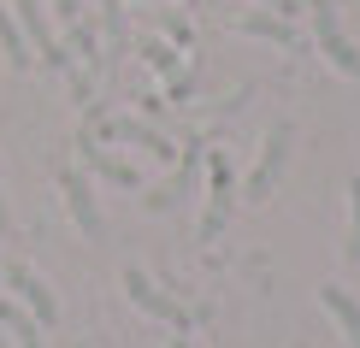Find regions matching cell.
I'll use <instances>...</instances> for the list:
<instances>
[{
	"label": "cell",
	"instance_id": "obj_1",
	"mask_svg": "<svg viewBox=\"0 0 360 348\" xmlns=\"http://www.w3.org/2000/svg\"><path fill=\"white\" fill-rule=\"evenodd\" d=\"M313 6V41H319L325 65L342 71V77H360V48L349 41V30L337 24V0H307Z\"/></svg>",
	"mask_w": 360,
	"mask_h": 348
},
{
	"label": "cell",
	"instance_id": "obj_2",
	"mask_svg": "<svg viewBox=\"0 0 360 348\" xmlns=\"http://www.w3.org/2000/svg\"><path fill=\"white\" fill-rule=\"evenodd\" d=\"M12 6H18L12 18H18L24 41H30V53H36L41 65H48V71H71V65H77V59H71L65 48H59V36L48 30V12H41V0H12Z\"/></svg>",
	"mask_w": 360,
	"mask_h": 348
},
{
	"label": "cell",
	"instance_id": "obj_3",
	"mask_svg": "<svg viewBox=\"0 0 360 348\" xmlns=\"http://www.w3.org/2000/svg\"><path fill=\"white\" fill-rule=\"evenodd\" d=\"M290 142H295V130L290 124H272L266 130V148H260V160H254V172H248V201H266V195L278 189V177H283V165H290Z\"/></svg>",
	"mask_w": 360,
	"mask_h": 348
},
{
	"label": "cell",
	"instance_id": "obj_4",
	"mask_svg": "<svg viewBox=\"0 0 360 348\" xmlns=\"http://www.w3.org/2000/svg\"><path fill=\"white\" fill-rule=\"evenodd\" d=\"M59 195H65L71 224H77L89 242H101V236H107V219H101V207H95V189H89V177L77 172V165H59Z\"/></svg>",
	"mask_w": 360,
	"mask_h": 348
},
{
	"label": "cell",
	"instance_id": "obj_5",
	"mask_svg": "<svg viewBox=\"0 0 360 348\" xmlns=\"http://www.w3.org/2000/svg\"><path fill=\"white\" fill-rule=\"evenodd\" d=\"M236 207V183H231V160L224 154H207V213H201V242H213L224 231V219H231Z\"/></svg>",
	"mask_w": 360,
	"mask_h": 348
},
{
	"label": "cell",
	"instance_id": "obj_6",
	"mask_svg": "<svg viewBox=\"0 0 360 348\" xmlns=\"http://www.w3.org/2000/svg\"><path fill=\"white\" fill-rule=\"evenodd\" d=\"M0 278H6V290H18V307H24L36 325H53V319H59V301H53V290H48V283H41V278H36V271H30L24 260H6V266H0Z\"/></svg>",
	"mask_w": 360,
	"mask_h": 348
},
{
	"label": "cell",
	"instance_id": "obj_7",
	"mask_svg": "<svg viewBox=\"0 0 360 348\" xmlns=\"http://www.w3.org/2000/svg\"><path fill=\"white\" fill-rule=\"evenodd\" d=\"M124 290H130V301H136V307L148 313V319H166V325L177 330V337H184V330H189V313L177 307V301H172L166 290H160V283L148 278L142 266H130V271H124Z\"/></svg>",
	"mask_w": 360,
	"mask_h": 348
},
{
	"label": "cell",
	"instance_id": "obj_8",
	"mask_svg": "<svg viewBox=\"0 0 360 348\" xmlns=\"http://www.w3.org/2000/svg\"><path fill=\"white\" fill-rule=\"evenodd\" d=\"M89 142H130V148H148V154L172 160V142H166L154 124H142V118H95Z\"/></svg>",
	"mask_w": 360,
	"mask_h": 348
},
{
	"label": "cell",
	"instance_id": "obj_9",
	"mask_svg": "<svg viewBox=\"0 0 360 348\" xmlns=\"http://www.w3.org/2000/svg\"><path fill=\"white\" fill-rule=\"evenodd\" d=\"M319 307L337 319V330L349 337V348H360V301L342 290V283H319Z\"/></svg>",
	"mask_w": 360,
	"mask_h": 348
},
{
	"label": "cell",
	"instance_id": "obj_10",
	"mask_svg": "<svg viewBox=\"0 0 360 348\" xmlns=\"http://www.w3.org/2000/svg\"><path fill=\"white\" fill-rule=\"evenodd\" d=\"M0 53L12 59V71H30V65H36V53H30L24 30H18V18H12V6H0Z\"/></svg>",
	"mask_w": 360,
	"mask_h": 348
},
{
	"label": "cell",
	"instance_id": "obj_11",
	"mask_svg": "<svg viewBox=\"0 0 360 348\" xmlns=\"http://www.w3.org/2000/svg\"><path fill=\"white\" fill-rule=\"evenodd\" d=\"M83 160L95 165V172L107 177V183H118V189H136V183H142V177H136V165H124V160H112V154H101V148L89 142V136H83Z\"/></svg>",
	"mask_w": 360,
	"mask_h": 348
},
{
	"label": "cell",
	"instance_id": "obj_12",
	"mask_svg": "<svg viewBox=\"0 0 360 348\" xmlns=\"http://www.w3.org/2000/svg\"><path fill=\"white\" fill-rule=\"evenodd\" d=\"M236 30H243V36H266V41L295 48V30L283 24V18H272V12H248V18H236Z\"/></svg>",
	"mask_w": 360,
	"mask_h": 348
},
{
	"label": "cell",
	"instance_id": "obj_13",
	"mask_svg": "<svg viewBox=\"0 0 360 348\" xmlns=\"http://www.w3.org/2000/svg\"><path fill=\"white\" fill-rule=\"evenodd\" d=\"M0 325H6V330H18V342H24V348H41V325L30 319L18 301H6V295H0Z\"/></svg>",
	"mask_w": 360,
	"mask_h": 348
},
{
	"label": "cell",
	"instance_id": "obj_14",
	"mask_svg": "<svg viewBox=\"0 0 360 348\" xmlns=\"http://www.w3.org/2000/svg\"><path fill=\"white\" fill-rule=\"evenodd\" d=\"M101 30H107V65L124 53V6L118 0H101Z\"/></svg>",
	"mask_w": 360,
	"mask_h": 348
},
{
	"label": "cell",
	"instance_id": "obj_15",
	"mask_svg": "<svg viewBox=\"0 0 360 348\" xmlns=\"http://www.w3.org/2000/svg\"><path fill=\"white\" fill-rule=\"evenodd\" d=\"M342 260L360 266V177H349V242H342Z\"/></svg>",
	"mask_w": 360,
	"mask_h": 348
},
{
	"label": "cell",
	"instance_id": "obj_16",
	"mask_svg": "<svg viewBox=\"0 0 360 348\" xmlns=\"http://www.w3.org/2000/svg\"><path fill=\"white\" fill-rule=\"evenodd\" d=\"M53 12H59V24H65V30H71V24H77V18H83V0H53Z\"/></svg>",
	"mask_w": 360,
	"mask_h": 348
},
{
	"label": "cell",
	"instance_id": "obj_17",
	"mask_svg": "<svg viewBox=\"0 0 360 348\" xmlns=\"http://www.w3.org/2000/svg\"><path fill=\"white\" fill-rule=\"evenodd\" d=\"M142 53H148V65H160V71H172V48H160V41H148Z\"/></svg>",
	"mask_w": 360,
	"mask_h": 348
},
{
	"label": "cell",
	"instance_id": "obj_18",
	"mask_svg": "<svg viewBox=\"0 0 360 348\" xmlns=\"http://www.w3.org/2000/svg\"><path fill=\"white\" fill-rule=\"evenodd\" d=\"M12 231V213H6V201H0V236H6Z\"/></svg>",
	"mask_w": 360,
	"mask_h": 348
},
{
	"label": "cell",
	"instance_id": "obj_19",
	"mask_svg": "<svg viewBox=\"0 0 360 348\" xmlns=\"http://www.w3.org/2000/svg\"><path fill=\"white\" fill-rule=\"evenodd\" d=\"M266 6H278V12H295V0H266Z\"/></svg>",
	"mask_w": 360,
	"mask_h": 348
},
{
	"label": "cell",
	"instance_id": "obj_20",
	"mask_svg": "<svg viewBox=\"0 0 360 348\" xmlns=\"http://www.w3.org/2000/svg\"><path fill=\"white\" fill-rule=\"evenodd\" d=\"M172 348H195V342H189V337H172Z\"/></svg>",
	"mask_w": 360,
	"mask_h": 348
}]
</instances>
